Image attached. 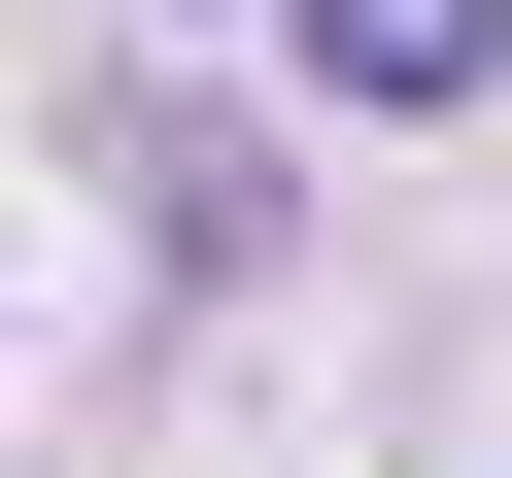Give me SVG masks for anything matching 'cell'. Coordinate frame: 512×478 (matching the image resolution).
<instances>
[{"instance_id": "1", "label": "cell", "mask_w": 512, "mask_h": 478, "mask_svg": "<svg viewBox=\"0 0 512 478\" xmlns=\"http://www.w3.org/2000/svg\"><path fill=\"white\" fill-rule=\"evenodd\" d=\"M478 35H512V0H308V69H342V103H478Z\"/></svg>"}]
</instances>
